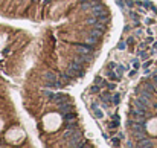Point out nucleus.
<instances>
[{
    "instance_id": "obj_1",
    "label": "nucleus",
    "mask_w": 157,
    "mask_h": 148,
    "mask_svg": "<svg viewBox=\"0 0 157 148\" xmlns=\"http://www.w3.org/2000/svg\"><path fill=\"white\" fill-rule=\"evenodd\" d=\"M66 72L70 75L72 78H81L84 75V67H82L81 63H78V61H75V60H73V61L67 66Z\"/></svg>"
},
{
    "instance_id": "obj_2",
    "label": "nucleus",
    "mask_w": 157,
    "mask_h": 148,
    "mask_svg": "<svg viewBox=\"0 0 157 148\" xmlns=\"http://www.w3.org/2000/svg\"><path fill=\"white\" fill-rule=\"evenodd\" d=\"M92 12H93V15L99 17L101 14L107 12V11H105V8H104V5H102V3H99V2H93V8H92Z\"/></svg>"
},
{
    "instance_id": "obj_3",
    "label": "nucleus",
    "mask_w": 157,
    "mask_h": 148,
    "mask_svg": "<svg viewBox=\"0 0 157 148\" xmlns=\"http://www.w3.org/2000/svg\"><path fill=\"white\" fill-rule=\"evenodd\" d=\"M92 57H89V54H78L75 55V61L81 63V64H85V63H92Z\"/></svg>"
},
{
    "instance_id": "obj_4",
    "label": "nucleus",
    "mask_w": 157,
    "mask_h": 148,
    "mask_svg": "<svg viewBox=\"0 0 157 148\" xmlns=\"http://www.w3.org/2000/svg\"><path fill=\"white\" fill-rule=\"evenodd\" d=\"M76 50L79 52V54H93V46L90 44H76Z\"/></svg>"
},
{
    "instance_id": "obj_5",
    "label": "nucleus",
    "mask_w": 157,
    "mask_h": 148,
    "mask_svg": "<svg viewBox=\"0 0 157 148\" xmlns=\"http://www.w3.org/2000/svg\"><path fill=\"white\" fill-rule=\"evenodd\" d=\"M58 111H59V115H61V116H63V115H66V113H69V111H72L70 104H64V102L58 104Z\"/></svg>"
},
{
    "instance_id": "obj_6",
    "label": "nucleus",
    "mask_w": 157,
    "mask_h": 148,
    "mask_svg": "<svg viewBox=\"0 0 157 148\" xmlns=\"http://www.w3.org/2000/svg\"><path fill=\"white\" fill-rule=\"evenodd\" d=\"M137 99L150 106V104H151V95H148V93H137Z\"/></svg>"
},
{
    "instance_id": "obj_7",
    "label": "nucleus",
    "mask_w": 157,
    "mask_h": 148,
    "mask_svg": "<svg viewBox=\"0 0 157 148\" xmlns=\"http://www.w3.org/2000/svg\"><path fill=\"white\" fill-rule=\"evenodd\" d=\"M143 89H145V90H146L148 93H150V95H154V93H156V90H157L153 81H151V83H150V81H146V83L143 84Z\"/></svg>"
},
{
    "instance_id": "obj_8",
    "label": "nucleus",
    "mask_w": 157,
    "mask_h": 148,
    "mask_svg": "<svg viewBox=\"0 0 157 148\" xmlns=\"http://www.w3.org/2000/svg\"><path fill=\"white\" fill-rule=\"evenodd\" d=\"M137 147H140V148H150V147H154V144L150 141V139H142V141H139L137 142Z\"/></svg>"
},
{
    "instance_id": "obj_9",
    "label": "nucleus",
    "mask_w": 157,
    "mask_h": 148,
    "mask_svg": "<svg viewBox=\"0 0 157 148\" xmlns=\"http://www.w3.org/2000/svg\"><path fill=\"white\" fill-rule=\"evenodd\" d=\"M44 78H46L49 83H55V81H58V75H57L55 72H46V73H44Z\"/></svg>"
},
{
    "instance_id": "obj_10",
    "label": "nucleus",
    "mask_w": 157,
    "mask_h": 148,
    "mask_svg": "<svg viewBox=\"0 0 157 148\" xmlns=\"http://www.w3.org/2000/svg\"><path fill=\"white\" fill-rule=\"evenodd\" d=\"M101 101L102 102H105V104H110L111 101H113V96L108 93V92H105V93H101Z\"/></svg>"
},
{
    "instance_id": "obj_11",
    "label": "nucleus",
    "mask_w": 157,
    "mask_h": 148,
    "mask_svg": "<svg viewBox=\"0 0 157 148\" xmlns=\"http://www.w3.org/2000/svg\"><path fill=\"white\" fill-rule=\"evenodd\" d=\"M50 101H52V102H55V104H61V102L64 101V95H63V93H55V95H54V98H52Z\"/></svg>"
},
{
    "instance_id": "obj_12",
    "label": "nucleus",
    "mask_w": 157,
    "mask_h": 148,
    "mask_svg": "<svg viewBox=\"0 0 157 148\" xmlns=\"http://www.w3.org/2000/svg\"><path fill=\"white\" fill-rule=\"evenodd\" d=\"M92 110H93V113H95V116H96V118H102V116H104V113L98 108V104H96V102L92 104Z\"/></svg>"
},
{
    "instance_id": "obj_13",
    "label": "nucleus",
    "mask_w": 157,
    "mask_h": 148,
    "mask_svg": "<svg viewBox=\"0 0 157 148\" xmlns=\"http://www.w3.org/2000/svg\"><path fill=\"white\" fill-rule=\"evenodd\" d=\"M107 75H108V78H110V80H115V81H119V78H120V76L118 75V72L115 70V69H110Z\"/></svg>"
},
{
    "instance_id": "obj_14",
    "label": "nucleus",
    "mask_w": 157,
    "mask_h": 148,
    "mask_svg": "<svg viewBox=\"0 0 157 148\" xmlns=\"http://www.w3.org/2000/svg\"><path fill=\"white\" fill-rule=\"evenodd\" d=\"M115 70L118 72V75H119V76H122V75H124V72H127V70H128V67H127V66H124V64H118Z\"/></svg>"
},
{
    "instance_id": "obj_15",
    "label": "nucleus",
    "mask_w": 157,
    "mask_h": 148,
    "mask_svg": "<svg viewBox=\"0 0 157 148\" xmlns=\"http://www.w3.org/2000/svg\"><path fill=\"white\" fill-rule=\"evenodd\" d=\"M104 34V31L102 29H98V28H93L92 31H90V35H93V37H98V38H101V35Z\"/></svg>"
},
{
    "instance_id": "obj_16",
    "label": "nucleus",
    "mask_w": 157,
    "mask_h": 148,
    "mask_svg": "<svg viewBox=\"0 0 157 148\" xmlns=\"http://www.w3.org/2000/svg\"><path fill=\"white\" fill-rule=\"evenodd\" d=\"M63 119L64 121H73V119H76V113L69 111V113H66V115H63Z\"/></svg>"
},
{
    "instance_id": "obj_17",
    "label": "nucleus",
    "mask_w": 157,
    "mask_h": 148,
    "mask_svg": "<svg viewBox=\"0 0 157 148\" xmlns=\"http://www.w3.org/2000/svg\"><path fill=\"white\" fill-rule=\"evenodd\" d=\"M99 21H102V23H105V24H107V23L110 21V14H108V12L101 14V15H99Z\"/></svg>"
},
{
    "instance_id": "obj_18",
    "label": "nucleus",
    "mask_w": 157,
    "mask_h": 148,
    "mask_svg": "<svg viewBox=\"0 0 157 148\" xmlns=\"http://www.w3.org/2000/svg\"><path fill=\"white\" fill-rule=\"evenodd\" d=\"M98 37H93V35H90L89 38H87L85 40V43H87V44H90V46H95V44H96V43H98Z\"/></svg>"
},
{
    "instance_id": "obj_19",
    "label": "nucleus",
    "mask_w": 157,
    "mask_h": 148,
    "mask_svg": "<svg viewBox=\"0 0 157 148\" xmlns=\"http://www.w3.org/2000/svg\"><path fill=\"white\" fill-rule=\"evenodd\" d=\"M101 89H102L101 85H98V84H93V85L90 87V89H89V92H90V93H93V95H96V93H99V92H101Z\"/></svg>"
},
{
    "instance_id": "obj_20",
    "label": "nucleus",
    "mask_w": 157,
    "mask_h": 148,
    "mask_svg": "<svg viewBox=\"0 0 157 148\" xmlns=\"http://www.w3.org/2000/svg\"><path fill=\"white\" fill-rule=\"evenodd\" d=\"M75 127H76V119H73V121H66V128H67V130H75Z\"/></svg>"
},
{
    "instance_id": "obj_21",
    "label": "nucleus",
    "mask_w": 157,
    "mask_h": 148,
    "mask_svg": "<svg viewBox=\"0 0 157 148\" xmlns=\"http://www.w3.org/2000/svg\"><path fill=\"white\" fill-rule=\"evenodd\" d=\"M70 78H72V76H70V75H69L67 72H63V73H61V75H59V80H61V81H63V83H69V81H70Z\"/></svg>"
},
{
    "instance_id": "obj_22",
    "label": "nucleus",
    "mask_w": 157,
    "mask_h": 148,
    "mask_svg": "<svg viewBox=\"0 0 157 148\" xmlns=\"http://www.w3.org/2000/svg\"><path fill=\"white\" fill-rule=\"evenodd\" d=\"M95 84H98V85H101V87H105V85H107V81L104 80V78H101V76H96Z\"/></svg>"
},
{
    "instance_id": "obj_23",
    "label": "nucleus",
    "mask_w": 157,
    "mask_h": 148,
    "mask_svg": "<svg viewBox=\"0 0 157 148\" xmlns=\"http://www.w3.org/2000/svg\"><path fill=\"white\" fill-rule=\"evenodd\" d=\"M134 107H139V108H143V110H146V108H148V104H145V102H142V101L136 99V102H134Z\"/></svg>"
},
{
    "instance_id": "obj_24",
    "label": "nucleus",
    "mask_w": 157,
    "mask_h": 148,
    "mask_svg": "<svg viewBox=\"0 0 157 148\" xmlns=\"http://www.w3.org/2000/svg\"><path fill=\"white\" fill-rule=\"evenodd\" d=\"M99 21V17H96V15H93V17H90V19H87V23H89V24H96Z\"/></svg>"
},
{
    "instance_id": "obj_25",
    "label": "nucleus",
    "mask_w": 157,
    "mask_h": 148,
    "mask_svg": "<svg viewBox=\"0 0 157 148\" xmlns=\"http://www.w3.org/2000/svg\"><path fill=\"white\" fill-rule=\"evenodd\" d=\"M113 104H115V106H118V104L120 102V95L119 93H115V95H113V101H111Z\"/></svg>"
},
{
    "instance_id": "obj_26",
    "label": "nucleus",
    "mask_w": 157,
    "mask_h": 148,
    "mask_svg": "<svg viewBox=\"0 0 157 148\" xmlns=\"http://www.w3.org/2000/svg\"><path fill=\"white\" fill-rule=\"evenodd\" d=\"M119 141H120V137H113V139H111L113 147H119Z\"/></svg>"
},
{
    "instance_id": "obj_27",
    "label": "nucleus",
    "mask_w": 157,
    "mask_h": 148,
    "mask_svg": "<svg viewBox=\"0 0 157 148\" xmlns=\"http://www.w3.org/2000/svg\"><path fill=\"white\" fill-rule=\"evenodd\" d=\"M44 95H46V96H47L49 99H52V98H54V95H55V93H54V92H50V90H44Z\"/></svg>"
},
{
    "instance_id": "obj_28",
    "label": "nucleus",
    "mask_w": 157,
    "mask_h": 148,
    "mask_svg": "<svg viewBox=\"0 0 157 148\" xmlns=\"http://www.w3.org/2000/svg\"><path fill=\"white\" fill-rule=\"evenodd\" d=\"M107 89L108 90H115L116 89V84L115 83H107Z\"/></svg>"
},
{
    "instance_id": "obj_29",
    "label": "nucleus",
    "mask_w": 157,
    "mask_h": 148,
    "mask_svg": "<svg viewBox=\"0 0 157 148\" xmlns=\"http://www.w3.org/2000/svg\"><path fill=\"white\" fill-rule=\"evenodd\" d=\"M130 17H131V19H133L134 21H137V19H139V15H137L136 12H130Z\"/></svg>"
},
{
    "instance_id": "obj_30",
    "label": "nucleus",
    "mask_w": 157,
    "mask_h": 148,
    "mask_svg": "<svg viewBox=\"0 0 157 148\" xmlns=\"http://www.w3.org/2000/svg\"><path fill=\"white\" fill-rule=\"evenodd\" d=\"M133 67H134V69H136V70H137V69H139V67H140V63H139V61H137V60H134V61H133Z\"/></svg>"
},
{
    "instance_id": "obj_31",
    "label": "nucleus",
    "mask_w": 157,
    "mask_h": 148,
    "mask_svg": "<svg viewBox=\"0 0 157 148\" xmlns=\"http://www.w3.org/2000/svg\"><path fill=\"white\" fill-rule=\"evenodd\" d=\"M125 3H127V6H130V8H133V6L136 5V3L133 2V0H125Z\"/></svg>"
},
{
    "instance_id": "obj_32",
    "label": "nucleus",
    "mask_w": 157,
    "mask_h": 148,
    "mask_svg": "<svg viewBox=\"0 0 157 148\" xmlns=\"http://www.w3.org/2000/svg\"><path fill=\"white\" fill-rule=\"evenodd\" d=\"M127 47V44H124V43H119V44H118V49H120V50H124Z\"/></svg>"
},
{
    "instance_id": "obj_33",
    "label": "nucleus",
    "mask_w": 157,
    "mask_h": 148,
    "mask_svg": "<svg viewBox=\"0 0 157 148\" xmlns=\"http://www.w3.org/2000/svg\"><path fill=\"white\" fill-rule=\"evenodd\" d=\"M153 83H154L156 89H157V75H156V73H154V76H153Z\"/></svg>"
},
{
    "instance_id": "obj_34",
    "label": "nucleus",
    "mask_w": 157,
    "mask_h": 148,
    "mask_svg": "<svg viewBox=\"0 0 157 148\" xmlns=\"http://www.w3.org/2000/svg\"><path fill=\"white\" fill-rule=\"evenodd\" d=\"M127 43H128V44H133V43H134V37H130V38L127 40Z\"/></svg>"
},
{
    "instance_id": "obj_35",
    "label": "nucleus",
    "mask_w": 157,
    "mask_h": 148,
    "mask_svg": "<svg viewBox=\"0 0 157 148\" xmlns=\"http://www.w3.org/2000/svg\"><path fill=\"white\" fill-rule=\"evenodd\" d=\"M142 35V29H137L136 31V37H140Z\"/></svg>"
},
{
    "instance_id": "obj_36",
    "label": "nucleus",
    "mask_w": 157,
    "mask_h": 148,
    "mask_svg": "<svg viewBox=\"0 0 157 148\" xmlns=\"http://www.w3.org/2000/svg\"><path fill=\"white\" fill-rule=\"evenodd\" d=\"M140 49H146V41L145 43H140Z\"/></svg>"
},
{
    "instance_id": "obj_37",
    "label": "nucleus",
    "mask_w": 157,
    "mask_h": 148,
    "mask_svg": "<svg viewBox=\"0 0 157 148\" xmlns=\"http://www.w3.org/2000/svg\"><path fill=\"white\" fill-rule=\"evenodd\" d=\"M130 29H131V26H130V24H127L125 28H124V31H125V32H127V31H130Z\"/></svg>"
},
{
    "instance_id": "obj_38",
    "label": "nucleus",
    "mask_w": 157,
    "mask_h": 148,
    "mask_svg": "<svg viewBox=\"0 0 157 148\" xmlns=\"http://www.w3.org/2000/svg\"><path fill=\"white\" fill-rule=\"evenodd\" d=\"M150 66H151V61H146V63L143 64V67H150Z\"/></svg>"
},
{
    "instance_id": "obj_39",
    "label": "nucleus",
    "mask_w": 157,
    "mask_h": 148,
    "mask_svg": "<svg viewBox=\"0 0 157 148\" xmlns=\"http://www.w3.org/2000/svg\"><path fill=\"white\" fill-rule=\"evenodd\" d=\"M146 43H154V38H153V37H150V38L146 40Z\"/></svg>"
},
{
    "instance_id": "obj_40",
    "label": "nucleus",
    "mask_w": 157,
    "mask_h": 148,
    "mask_svg": "<svg viewBox=\"0 0 157 148\" xmlns=\"http://www.w3.org/2000/svg\"><path fill=\"white\" fill-rule=\"evenodd\" d=\"M127 147L131 148V147H134V144H133V142H127Z\"/></svg>"
},
{
    "instance_id": "obj_41",
    "label": "nucleus",
    "mask_w": 157,
    "mask_h": 148,
    "mask_svg": "<svg viewBox=\"0 0 157 148\" xmlns=\"http://www.w3.org/2000/svg\"><path fill=\"white\" fill-rule=\"evenodd\" d=\"M153 47H154V50H157V41H154V43H153Z\"/></svg>"
},
{
    "instance_id": "obj_42",
    "label": "nucleus",
    "mask_w": 157,
    "mask_h": 148,
    "mask_svg": "<svg viewBox=\"0 0 157 148\" xmlns=\"http://www.w3.org/2000/svg\"><path fill=\"white\" fill-rule=\"evenodd\" d=\"M153 107H154V108L157 110V102H154V106H153Z\"/></svg>"
},
{
    "instance_id": "obj_43",
    "label": "nucleus",
    "mask_w": 157,
    "mask_h": 148,
    "mask_svg": "<svg viewBox=\"0 0 157 148\" xmlns=\"http://www.w3.org/2000/svg\"><path fill=\"white\" fill-rule=\"evenodd\" d=\"M0 147H2V144H0Z\"/></svg>"
}]
</instances>
